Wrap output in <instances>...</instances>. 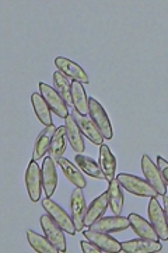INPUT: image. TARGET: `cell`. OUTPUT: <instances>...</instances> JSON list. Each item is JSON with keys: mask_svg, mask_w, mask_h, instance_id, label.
Here are the masks:
<instances>
[{"mask_svg": "<svg viewBox=\"0 0 168 253\" xmlns=\"http://www.w3.org/2000/svg\"><path fill=\"white\" fill-rule=\"evenodd\" d=\"M59 166L62 169L63 174L67 180L70 181L71 184H74V187H79V189H86L87 186V180L86 177L83 176V172L80 170L79 166H76L74 163L70 162L69 159L66 158H61L59 159Z\"/></svg>", "mask_w": 168, "mask_h": 253, "instance_id": "ffe728a7", "label": "cell"}, {"mask_svg": "<svg viewBox=\"0 0 168 253\" xmlns=\"http://www.w3.org/2000/svg\"><path fill=\"white\" fill-rule=\"evenodd\" d=\"M65 128H66L67 141H69V144L73 148V151L77 152V154H83L84 149H86L84 138H83L84 135L81 134L79 126H77V123H76V120H74L71 113L65 118Z\"/></svg>", "mask_w": 168, "mask_h": 253, "instance_id": "e0dca14e", "label": "cell"}, {"mask_svg": "<svg viewBox=\"0 0 168 253\" xmlns=\"http://www.w3.org/2000/svg\"><path fill=\"white\" fill-rule=\"evenodd\" d=\"M55 66L59 72H62L65 76H67L71 81L80 82L81 84H89L90 83V78L86 71L80 66L79 63L73 62L69 58L58 56L55 59Z\"/></svg>", "mask_w": 168, "mask_h": 253, "instance_id": "ba28073f", "label": "cell"}, {"mask_svg": "<svg viewBox=\"0 0 168 253\" xmlns=\"http://www.w3.org/2000/svg\"><path fill=\"white\" fill-rule=\"evenodd\" d=\"M27 235V241H28V244L31 245V248L38 253H58L59 252V249L55 246V245L46 238V236L39 235V234H36L34 231H31V229H28L26 232Z\"/></svg>", "mask_w": 168, "mask_h": 253, "instance_id": "d4e9b609", "label": "cell"}, {"mask_svg": "<svg viewBox=\"0 0 168 253\" xmlns=\"http://www.w3.org/2000/svg\"><path fill=\"white\" fill-rule=\"evenodd\" d=\"M83 235L86 239H89L90 242L97 245L102 252H122V244L118 242L111 234L100 232V231H94V229L89 228L83 232Z\"/></svg>", "mask_w": 168, "mask_h": 253, "instance_id": "9c48e42d", "label": "cell"}, {"mask_svg": "<svg viewBox=\"0 0 168 253\" xmlns=\"http://www.w3.org/2000/svg\"><path fill=\"white\" fill-rule=\"evenodd\" d=\"M161 244L159 241L151 239H132L122 244V252L125 253H157L161 251Z\"/></svg>", "mask_w": 168, "mask_h": 253, "instance_id": "d6986e66", "label": "cell"}, {"mask_svg": "<svg viewBox=\"0 0 168 253\" xmlns=\"http://www.w3.org/2000/svg\"><path fill=\"white\" fill-rule=\"evenodd\" d=\"M90 228L94 231H100V232L114 234V232H122L125 229L131 228V222H129V218L115 215V217L100 218Z\"/></svg>", "mask_w": 168, "mask_h": 253, "instance_id": "4fadbf2b", "label": "cell"}, {"mask_svg": "<svg viewBox=\"0 0 168 253\" xmlns=\"http://www.w3.org/2000/svg\"><path fill=\"white\" fill-rule=\"evenodd\" d=\"M98 165L101 172L104 173L105 180L109 183L112 181L115 177L116 173V159L115 155L112 154L111 148L108 145L102 144L100 145V154H98Z\"/></svg>", "mask_w": 168, "mask_h": 253, "instance_id": "9a60e30c", "label": "cell"}, {"mask_svg": "<svg viewBox=\"0 0 168 253\" xmlns=\"http://www.w3.org/2000/svg\"><path fill=\"white\" fill-rule=\"evenodd\" d=\"M74 161H76V165L80 168V170L83 173H86L90 177L98 179V180H104L105 179L104 173L101 172V169H100L98 162H96L94 159H91L90 156H86V155L83 154H77L76 158H74Z\"/></svg>", "mask_w": 168, "mask_h": 253, "instance_id": "484cf974", "label": "cell"}, {"mask_svg": "<svg viewBox=\"0 0 168 253\" xmlns=\"http://www.w3.org/2000/svg\"><path fill=\"white\" fill-rule=\"evenodd\" d=\"M70 208L73 222L76 225L77 232H80V231H83V228H86L84 219H86V212H87V204H86L84 194L79 187H76L71 193Z\"/></svg>", "mask_w": 168, "mask_h": 253, "instance_id": "8fae6325", "label": "cell"}, {"mask_svg": "<svg viewBox=\"0 0 168 253\" xmlns=\"http://www.w3.org/2000/svg\"><path fill=\"white\" fill-rule=\"evenodd\" d=\"M128 218H129L131 228L133 229V232L139 236V238L151 239V241H159V235H157L156 229L153 228V225H151L149 221H146L139 214H131Z\"/></svg>", "mask_w": 168, "mask_h": 253, "instance_id": "44dd1931", "label": "cell"}, {"mask_svg": "<svg viewBox=\"0 0 168 253\" xmlns=\"http://www.w3.org/2000/svg\"><path fill=\"white\" fill-rule=\"evenodd\" d=\"M157 166H159V170L161 173L163 180H164L166 186L168 187V161H166L161 156H157Z\"/></svg>", "mask_w": 168, "mask_h": 253, "instance_id": "f1b7e54d", "label": "cell"}, {"mask_svg": "<svg viewBox=\"0 0 168 253\" xmlns=\"http://www.w3.org/2000/svg\"><path fill=\"white\" fill-rule=\"evenodd\" d=\"M71 114H73V117L76 120V123H77V126H79L80 131H81L83 135L86 136L87 139H90L94 145L100 146V145L104 144V139L105 138L102 136V134L100 132L97 126L94 124V121L89 116H83V114L77 113L74 109L71 111Z\"/></svg>", "mask_w": 168, "mask_h": 253, "instance_id": "7c38bea8", "label": "cell"}, {"mask_svg": "<svg viewBox=\"0 0 168 253\" xmlns=\"http://www.w3.org/2000/svg\"><path fill=\"white\" fill-rule=\"evenodd\" d=\"M66 141H67L66 128H65V126H58L52 139V144H51V148L48 151V156H51L56 163L59 162L61 158H63V154L66 151Z\"/></svg>", "mask_w": 168, "mask_h": 253, "instance_id": "4316f807", "label": "cell"}, {"mask_svg": "<svg viewBox=\"0 0 168 253\" xmlns=\"http://www.w3.org/2000/svg\"><path fill=\"white\" fill-rule=\"evenodd\" d=\"M71 99H73V107L77 113L83 114V116H89V99H87L86 90L80 82H71Z\"/></svg>", "mask_w": 168, "mask_h": 253, "instance_id": "cb8c5ba5", "label": "cell"}, {"mask_svg": "<svg viewBox=\"0 0 168 253\" xmlns=\"http://www.w3.org/2000/svg\"><path fill=\"white\" fill-rule=\"evenodd\" d=\"M142 172L144 174V179L150 183L151 186L156 189L159 196H166L167 193V186L161 177V173L159 170V166L153 162L149 155H143L142 156Z\"/></svg>", "mask_w": 168, "mask_h": 253, "instance_id": "52a82bcc", "label": "cell"}, {"mask_svg": "<svg viewBox=\"0 0 168 253\" xmlns=\"http://www.w3.org/2000/svg\"><path fill=\"white\" fill-rule=\"evenodd\" d=\"M58 126H45L44 129L41 131V134L38 135V138L34 142V149H33V161H39L45 158V154H48L49 148H51V144H52L53 136H55V132H56Z\"/></svg>", "mask_w": 168, "mask_h": 253, "instance_id": "2e32d148", "label": "cell"}, {"mask_svg": "<svg viewBox=\"0 0 168 253\" xmlns=\"http://www.w3.org/2000/svg\"><path fill=\"white\" fill-rule=\"evenodd\" d=\"M116 180L119 181V184L122 186V189L126 190L128 193H131L133 196H139V197H159L156 189L151 186L146 179H140L137 176L128 174V173H121L116 176Z\"/></svg>", "mask_w": 168, "mask_h": 253, "instance_id": "6da1fadb", "label": "cell"}, {"mask_svg": "<svg viewBox=\"0 0 168 253\" xmlns=\"http://www.w3.org/2000/svg\"><path fill=\"white\" fill-rule=\"evenodd\" d=\"M31 104L34 113L38 120L44 124L45 126H52V110L49 109L48 103L45 101L41 93H33L31 94Z\"/></svg>", "mask_w": 168, "mask_h": 253, "instance_id": "603a6c76", "label": "cell"}, {"mask_svg": "<svg viewBox=\"0 0 168 253\" xmlns=\"http://www.w3.org/2000/svg\"><path fill=\"white\" fill-rule=\"evenodd\" d=\"M149 219L161 241H168V222L164 210L159 204L157 197H151L149 201Z\"/></svg>", "mask_w": 168, "mask_h": 253, "instance_id": "8992f818", "label": "cell"}, {"mask_svg": "<svg viewBox=\"0 0 168 253\" xmlns=\"http://www.w3.org/2000/svg\"><path fill=\"white\" fill-rule=\"evenodd\" d=\"M89 107L90 118L94 121V124L97 126V128L100 129V132L102 134V136L105 139H112L114 138V129H112V123L108 117L106 111L104 110V107L98 103L97 100L90 97L89 99Z\"/></svg>", "mask_w": 168, "mask_h": 253, "instance_id": "3957f363", "label": "cell"}, {"mask_svg": "<svg viewBox=\"0 0 168 253\" xmlns=\"http://www.w3.org/2000/svg\"><path fill=\"white\" fill-rule=\"evenodd\" d=\"M108 203H109V208L112 210L114 215H121L122 210H124V190L122 186L119 184V181L114 179L109 181L108 186Z\"/></svg>", "mask_w": 168, "mask_h": 253, "instance_id": "7402d4cb", "label": "cell"}, {"mask_svg": "<svg viewBox=\"0 0 168 253\" xmlns=\"http://www.w3.org/2000/svg\"><path fill=\"white\" fill-rule=\"evenodd\" d=\"M41 172H42V186H44L45 196L52 197L58 187V173H56V162L51 156L45 158Z\"/></svg>", "mask_w": 168, "mask_h": 253, "instance_id": "5bb4252c", "label": "cell"}, {"mask_svg": "<svg viewBox=\"0 0 168 253\" xmlns=\"http://www.w3.org/2000/svg\"><path fill=\"white\" fill-rule=\"evenodd\" d=\"M163 210H164V214H166L168 222V196H163Z\"/></svg>", "mask_w": 168, "mask_h": 253, "instance_id": "4dcf8cb0", "label": "cell"}, {"mask_svg": "<svg viewBox=\"0 0 168 253\" xmlns=\"http://www.w3.org/2000/svg\"><path fill=\"white\" fill-rule=\"evenodd\" d=\"M39 93L42 94V97L48 103V106H49V109L52 110V113H55L58 117L65 120L70 114L69 113V106L66 104V101L63 100L62 96L55 90L53 87L48 86L45 82L39 83Z\"/></svg>", "mask_w": 168, "mask_h": 253, "instance_id": "5b68a950", "label": "cell"}, {"mask_svg": "<svg viewBox=\"0 0 168 253\" xmlns=\"http://www.w3.org/2000/svg\"><path fill=\"white\" fill-rule=\"evenodd\" d=\"M81 251L84 253H101L102 251L98 248L97 245L93 244V242H90V241H83L81 242Z\"/></svg>", "mask_w": 168, "mask_h": 253, "instance_id": "f546056e", "label": "cell"}, {"mask_svg": "<svg viewBox=\"0 0 168 253\" xmlns=\"http://www.w3.org/2000/svg\"><path fill=\"white\" fill-rule=\"evenodd\" d=\"M108 207H109L108 193L105 191V193L100 194L97 199H94L90 203V206L87 207V212H86V219H84L86 226L90 228L96 221H98L100 218H102Z\"/></svg>", "mask_w": 168, "mask_h": 253, "instance_id": "ac0fdd59", "label": "cell"}, {"mask_svg": "<svg viewBox=\"0 0 168 253\" xmlns=\"http://www.w3.org/2000/svg\"><path fill=\"white\" fill-rule=\"evenodd\" d=\"M26 187L27 193H28V197L31 201H39L41 196H42V172H41V168L38 166L36 161H33L28 165L26 172Z\"/></svg>", "mask_w": 168, "mask_h": 253, "instance_id": "277c9868", "label": "cell"}, {"mask_svg": "<svg viewBox=\"0 0 168 253\" xmlns=\"http://www.w3.org/2000/svg\"><path fill=\"white\" fill-rule=\"evenodd\" d=\"M71 79L67 76H65L62 72L55 71L53 73V89L58 91L63 100L66 101V104L70 107L73 106V99H71Z\"/></svg>", "mask_w": 168, "mask_h": 253, "instance_id": "83f0119b", "label": "cell"}, {"mask_svg": "<svg viewBox=\"0 0 168 253\" xmlns=\"http://www.w3.org/2000/svg\"><path fill=\"white\" fill-rule=\"evenodd\" d=\"M41 228L44 231L45 236L59 249V252H66L67 244H66V238H65V231L48 214L41 217Z\"/></svg>", "mask_w": 168, "mask_h": 253, "instance_id": "30bf717a", "label": "cell"}, {"mask_svg": "<svg viewBox=\"0 0 168 253\" xmlns=\"http://www.w3.org/2000/svg\"><path fill=\"white\" fill-rule=\"evenodd\" d=\"M42 207H44L45 212L52 218L53 221L61 226L65 232H67L69 235H74V234L77 232L71 215H69V214H67L56 201H53L51 197H46V199L42 201Z\"/></svg>", "mask_w": 168, "mask_h": 253, "instance_id": "7a4b0ae2", "label": "cell"}]
</instances>
